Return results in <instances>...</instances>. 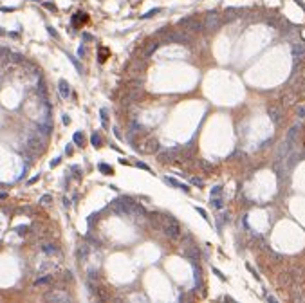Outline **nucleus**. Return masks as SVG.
<instances>
[{
  "label": "nucleus",
  "mask_w": 305,
  "mask_h": 303,
  "mask_svg": "<svg viewBox=\"0 0 305 303\" xmlns=\"http://www.w3.org/2000/svg\"><path fill=\"white\" fill-rule=\"evenodd\" d=\"M200 166L204 168V171H211L213 170V164H209L208 161H200Z\"/></svg>",
  "instance_id": "25"
},
{
  "label": "nucleus",
  "mask_w": 305,
  "mask_h": 303,
  "mask_svg": "<svg viewBox=\"0 0 305 303\" xmlns=\"http://www.w3.org/2000/svg\"><path fill=\"white\" fill-rule=\"evenodd\" d=\"M78 54H79V56H85V54H87V51L83 49V47H79V51H78Z\"/></svg>",
  "instance_id": "38"
},
{
  "label": "nucleus",
  "mask_w": 305,
  "mask_h": 303,
  "mask_svg": "<svg viewBox=\"0 0 305 303\" xmlns=\"http://www.w3.org/2000/svg\"><path fill=\"white\" fill-rule=\"evenodd\" d=\"M162 231H164V235L168 238H172V240H179L181 238V224L177 220H175L172 215H166V217H162Z\"/></svg>",
  "instance_id": "2"
},
{
  "label": "nucleus",
  "mask_w": 305,
  "mask_h": 303,
  "mask_svg": "<svg viewBox=\"0 0 305 303\" xmlns=\"http://www.w3.org/2000/svg\"><path fill=\"white\" fill-rule=\"evenodd\" d=\"M213 272H215L217 276H219V278H220V280H224V274H222V272L219 271V269H213Z\"/></svg>",
  "instance_id": "37"
},
{
  "label": "nucleus",
  "mask_w": 305,
  "mask_h": 303,
  "mask_svg": "<svg viewBox=\"0 0 305 303\" xmlns=\"http://www.w3.org/2000/svg\"><path fill=\"white\" fill-rule=\"evenodd\" d=\"M192 184H195V186H202L204 182H202V179H197V177H193V179H192Z\"/></svg>",
  "instance_id": "32"
},
{
  "label": "nucleus",
  "mask_w": 305,
  "mask_h": 303,
  "mask_svg": "<svg viewBox=\"0 0 305 303\" xmlns=\"http://www.w3.org/2000/svg\"><path fill=\"white\" fill-rule=\"evenodd\" d=\"M83 22H87V15H85V13H76L74 18H72V24L74 25H79V24H83Z\"/></svg>",
  "instance_id": "18"
},
{
  "label": "nucleus",
  "mask_w": 305,
  "mask_h": 303,
  "mask_svg": "<svg viewBox=\"0 0 305 303\" xmlns=\"http://www.w3.org/2000/svg\"><path fill=\"white\" fill-rule=\"evenodd\" d=\"M99 114H101V123H103V126H108V121H107V117H108V116H107V108H101Z\"/></svg>",
  "instance_id": "23"
},
{
  "label": "nucleus",
  "mask_w": 305,
  "mask_h": 303,
  "mask_svg": "<svg viewBox=\"0 0 305 303\" xmlns=\"http://www.w3.org/2000/svg\"><path fill=\"white\" fill-rule=\"evenodd\" d=\"M42 249H43L45 253H49V254H51V253H58V247L54 245V244H45Z\"/></svg>",
  "instance_id": "21"
},
{
  "label": "nucleus",
  "mask_w": 305,
  "mask_h": 303,
  "mask_svg": "<svg viewBox=\"0 0 305 303\" xmlns=\"http://www.w3.org/2000/svg\"><path fill=\"white\" fill-rule=\"evenodd\" d=\"M98 168H99V171H103L105 175H112V173H114V170H112V168L108 166V164H105V163H99Z\"/></svg>",
  "instance_id": "19"
},
{
  "label": "nucleus",
  "mask_w": 305,
  "mask_h": 303,
  "mask_svg": "<svg viewBox=\"0 0 305 303\" xmlns=\"http://www.w3.org/2000/svg\"><path fill=\"white\" fill-rule=\"evenodd\" d=\"M45 136L38 128L27 130L25 137H24V150L31 152V153H40L45 148Z\"/></svg>",
  "instance_id": "1"
},
{
  "label": "nucleus",
  "mask_w": 305,
  "mask_h": 303,
  "mask_svg": "<svg viewBox=\"0 0 305 303\" xmlns=\"http://www.w3.org/2000/svg\"><path fill=\"white\" fill-rule=\"evenodd\" d=\"M63 206H65V207H69V206H71V200H69V199H67V197L63 199Z\"/></svg>",
  "instance_id": "39"
},
{
  "label": "nucleus",
  "mask_w": 305,
  "mask_h": 303,
  "mask_svg": "<svg viewBox=\"0 0 305 303\" xmlns=\"http://www.w3.org/2000/svg\"><path fill=\"white\" fill-rule=\"evenodd\" d=\"M38 179H40V175H35V177H33V179H29V180H27V184H35L36 180H38Z\"/></svg>",
  "instance_id": "35"
},
{
  "label": "nucleus",
  "mask_w": 305,
  "mask_h": 303,
  "mask_svg": "<svg viewBox=\"0 0 305 303\" xmlns=\"http://www.w3.org/2000/svg\"><path fill=\"white\" fill-rule=\"evenodd\" d=\"M107 54H108L107 49H99V62H105V60H107Z\"/></svg>",
  "instance_id": "27"
},
{
  "label": "nucleus",
  "mask_w": 305,
  "mask_h": 303,
  "mask_svg": "<svg viewBox=\"0 0 305 303\" xmlns=\"http://www.w3.org/2000/svg\"><path fill=\"white\" fill-rule=\"evenodd\" d=\"M164 182L166 184H172V186H175V188H179V190H182V191H190V188L186 186V184H182L181 180H177V179H173V177H164Z\"/></svg>",
  "instance_id": "9"
},
{
  "label": "nucleus",
  "mask_w": 305,
  "mask_h": 303,
  "mask_svg": "<svg viewBox=\"0 0 305 303\" xmlns=\"http://www.w3.org/2000/svg\"><path fill=\"white\" fill-rule=\"evenodd\" d=\"M211 204H213V207H217V209H222V207H224V200H222V195L211 197Z\"/></svg>",
  "instance_id": "17"
},
{
  "label": "nucleus",
  "mask_w": 305,
  "mask_h": 303,
  "mask_svg": "<svg viewBox=\"0 0 305 303\" xmlns=\"http://www.w3.org/2000/svg\"><path fill=\"white\" fill-rule=\"evenodd\" d=\"M58 92H60V96H62L63 99L69 98V94H71V89H69V83L65 81V79H62V81L58 83Z\"/></svg>",
  "instance_id": "10"
},
{
  "label": "nucleus",
  "mask_w": 305,
  "mask_h": 303,
  "mask_svg": "<svg viewBox=\"0 0 305 303\" xmlns=\"http://www.w3.org/2000/svg\"><path fill=\"white\" fill-rule=\"evenodd\" d=\"M137 166H139V168H143V170H150V168H148L145 163H137Z\"/></svg>",
  "instance_id": "40"
},
{
  "label": "nucleus",
  "mask_w": 305,
  "mask_h": 303,
  "mask_svg": "<svg viewBox=\"0 0 305 303\" xmlns=\"http://www.w3.org/2000/svg\"><path fill=\"white\" fill-rule=\"evenodd\" d=\"M298 117H300V119H305V106H303V105L298 106Z\"/></svg>",
  "instance_id": "30"
},
{
  "label": "nucleus",
  "mask_w": 305,
  "mask_h": 303,
  "mask_svg": "<svg viewBox=\"0 0 305 303\" xmlns=\"http://www.w3.org/2000/svg\"><path fill=\"white\" fill-rule=\"evenodd\" d=\"M62 121H63V125H69L71 123V117L67 116V114H63V117H62Z\"/></svg>",
  "instance_id": "33"
},
{
  "label": "nucleus",
  "mask_w": 305,
  "mask_h": 303,
  "mask_svg": "<svg viewBox=\"0 0 305 303\" xmlns=\"http://www.w3.org/2000/svg\"><path fill=\"white\" fill-rule=\"evenodd\" d=\"M74 143H76V146H83V134H79V132H76L74 134Z\"/></svg>",
  "instance_id": "22"
},
{
  "label": "nucleus",
  "mask_w": 305,
  "mask_h": 303,
  "mask_svg": "<svg viewBox=\"0 0 305 303\" xmlns=\"http://www.w3.org/2000/svg\"><path fill=\"white\" fill-rule=\"evenodd\" d=\"M217 195H222V188L220 186H215L211 190V197H217Z\"/></svg>",
  "instance_id": "28"
},
{
  "label": "nucleus",
  "mask_w": 305,
  "mask_h": 303,
  "mask_svg": "<svg viewBox=\"0 0 305 303\" xmlns=\"http://www.w3.org/2000/svg\"><path fill=\"white\" fill-rule=\"evenodd\" d=\"M45 7H47V9H52V11H56V7H54V4H45Z\"/></svg>",
  "instance_id": "41"
},
{
  "label": "nucleus",
  "mask_w": 305,
  "mask_h": 303,
  "mask_svg": "<svg viewBox=\"0 0 305 303\" xmlns=\"http://www.w3.org/2000/svg\"><path fill=\"white\" fill-rule=\"evenodd\" d=\"M298 134H300V126L294 125V126H291V128H289L285 139H289V141H296V136H298Z\"/></svg>",
  "instance_id": "15"
},
{
  "label": "nucleus",
  "mask_w": 305,
  "mask_h": 303,
  "mask_svg": "<svg viewBox=\"0 0 305 303\" xmlns=\"http://www.w3.org/2000/svg\"><path fill=\"white\" fill-rule=\"evenodd\" d=\"M179 155H181V146H175V148H170V150H166V152H161L159 161L162 164H170L175 159H179Z\"/></svg>",
  "instance_id": "5"
},
{
  "label": "nucleus",
  "mask_w": 305,
  "mask_h": 303,
  "mask_svg": "<svg viewBox=\"0 0 305 303\" xmlns=\"http://www.w3.org/2000/svg\"><path fill=\"white\" fill-rule=\"evenodd\" d=\"M45 298H47V300H52V301H69V300H71L67 294H58V292H49Z\"/></svg>",
  "instance_id": "12"
},
{
  "label": "nucleus",
  "mask_w": 305,
  "mask_h": 303,
  "mask_svg": "<svg viewBox=\"0 0 305 303\" xmlns=\"http://www.w3.org/2000/svg\"><path fill=\"white\" fill-rule=\"evenodd\" d=\"M202 24H204V29H208V31H217V29L220 27L222 20H220V16L217 15L215 11H211V13H208V15H206V18L202 20Z\"/></svg>",
  "instance_id": "4"
},
{
  "label": "nucleus",
  "mask_w": 305,
  "mask_h": 303,
  "mask_svg": "<svg viewBox=\"0 0 305 303\" xmlns=\"http://www.w3.org/2000/svg\"><path fill=\"white\" fill-rule=\"evenodd\" d=\"M293 54H294V58H303L305 56V42L293 43Z\"/></svg>",
  "instance_id": "8"
},
{
  "label": "nucleus",
  "mask_w": 305,
  "mask_h": 303,
  "mask_svg": "<svg viewBox=\"0 0 305 303\" xmlns=\"http://www.w3.org/2000/svg\"><path fill=\"white\" fill-rule=\"evenodd\" d=\"M195 209H197V211H199V213L202 215V217H204V218L208 220V215H206V211H204V209H202V207H195Z\"/></svg>",
  "instance_id": "36"
},
{
  "label": "nucleus",
  "mask_w": 305,
  "mask_h": 303,
  "mask_svg": "<svg viewBox=\"0 0 305 303\" xmlns=\"http://www.w3.org/2000/svg\"><path fill=\"white\" fill-rule=\"evenodd\" d=\"M27 229H29L27 226H18V227H15V231H16L18 235H25V233H27Z\"/></svg>",
  "instance_id": "26"
},
{
  "label": "nucleus",
  "mask_w": 305,
  "mask_h": 303,
  "mask_svg": "<svg viewBox=\"0 0 305 303\" xmlns=\"http://www.w3.org/2000/svg\"><path fill=\"white\" fill-rule=\"evenodd\" d=\"M60 161H62V157H56V159H54V161H52V163H51V168H54V166H58V164H60Z\"/></svg>",
  "instance_id": "34"
},
{
  "label": "nucleus",
  "mask_w": 305,
  "mask_h": 303,
  "mask_svg": "<svg viewBox=\"0 0 305 303\" xmlns=\"http://www.w3.org/2000/svg\"><path fill=\"white\" fill-rule=\"evenodd\" d=\"M146 144H148V146H143V152H146V153H154V152L159 150V143H157L155 139H150Z\"/></svg>",
  "instance_id": "13"
},
{
  "label": "nucleus",
  "mask_w": 305,
  "mask_h": 303,
  "mask_svg": "<svg viewBox=\"0 0 305 303\" xmlns=\"http://www.w3.org/2000/svg\"><path fill=\"white\" fill-rule=\"evenodd\" d=\"M159 11H161V9H154V11H148L146 15H143V18H150V16H154V15H157Z\"/></svg>",
  "instance_id": "31"
},
{
  "label": "nucleus",
  "mask_w": 305,
  "mask_h": 303,
  "mask_svg": "<svg viewBox=\"0 0 305 303\" xmlns=\"http://www.w3.org/2000/svg\"><path fill=\"white\" fill-rule=\"evenodd\" d=\"M157 47H159V42H148V45H146V49H145V56L148 58V56H152L155 51H157Z\"/></svg>",
  "instance_id": "14"
},
{
  "label": "nucleus",
  "mask_w": 305,
  "mask_h": 303,
  "mask_svg": "<svg viewBox=\"0 0 305 303\" xmlns=\"http://www.w3.org/2000/svg\"><path fill=\"white\" fill-rule=\"evenodd\" d=\"M87 254H89V247L83 244V245L78 249V260H79V262H85V260H87Z\"/></svg>",
  "instance_id": "16"
},
{
  "label": "nucleus",
  "mask_w": 305,
  "mask_h": 303,
  "mask_svg": "<svg viewBox=\"0 0 305 303\" xmlns=\"http://www.w3.org/2000/svg\"><path fill=\"white\" fill-rule=\"evenodd\" d=\"M179 27H182L184 31L188 33H199L204 29V24H202V20H199L197 16H186V18H182L179 20Z\"/></svg>",
  "instance_id": "3"
},
{
  "label": "nucleus",
  "mask_w": 305,
  "mask_h": 303,
  "mask_svg": "<svg viewBox=\"0 0 305 303\" xmlns=\"http://www.w3.org/2000/svg\"><path fill=\"white\" fill-rule=\"evenodd\" d=\"M90 143H92V146H94V148H99V146H101V137L98 136V134H92Z\"/></svg>",
  "instance_id": "20"
},
{
  "label": "nucleus",
  "mask_w": 305,
  "mask_h": 303,
  "mask_svg": "<svg viewBox=\"0 0 305 303\" xmlns=\"http://www.w3.org/2000/svg\"><path fill=\"white\" fill-rule=\"evenodd\" d=\"M49 35H52V36H58V33H56V31H54L52 27H49Z\"/></svg>",
  "instance_id": "42"
},
{
  "label": "nucleus",
  "mask_w": 305,
  "mask_h": 303,
  "mask_svg": "<svg viewBox=\"0 0 305 303\" xmlns=\"http://www.w3.org/2000/svg\"><path fill=\"white\" fill-rule=\"evenodd\" d=\"M11 56H13L11 60H13V62H15V63H22V62H24V58H22V54H11Z\"/></svg>",
  "instance_id": "29"
},
{
  "label": "nucleus",
  "mask_w": 305,
  "mask_h": 303,
  "mask_svg": "<svg viewBox=\"0 0 305 303\" xmlns=\"http://www.w3.org/2000/svg\"><path fill=\"white\" fill-rule=\"evenodd\" d=\"M269 117L273 119V123L274 125H280V121H282V108H278V106H269Z\"/></svg>",
  "instance_id": "7"
},
{
  "label": "nucleus",
  "mask_w": 305,
  "mask_h": 303,
  "mask_svg": "<svg viewBox=\"0 0 305 303\" xmlns=\"http://www.w3.org/2000/svg\"><path fill=\"white\" fill-rule=\"evenodd\" d=\"M52 280H54V276H52V272L51 274H43L42 278H38L36 281H35V287H42V285H49V283H52Z\"/></svg>",
  "instance_id": "11"
},
{
  "label": "nucleus",
  "mask_w": 305,
  "mask_h": 303,
  "mask_svg": "<svg viewBox=\"0 0 305 303\" xmlns=\"http://www.w3.org/2000/svg\"><path fill=\"white\" fill-rule=\"evenodd\" d=\"M51 200H52V197H51V195H43V197L40 199L38 202H40V204H43V206H47V204H49Z\"/></svg>",
  "instance_id": "24"
},
{
  "label": "nucleus",
  "mask_w": 305,
  "mask_h": 303,
  "mask_svg": "<svg viewBox=\"0 0 305 303\" xmlns=\"http://www.w3.org/2000/svg\"><path fill=\"white\" fill-rule=\"evenodd\" d=\"M166 42H175V43H184V45H190L193 42V38L188 35V33H182V31H175L172 35L166 36Z\"/></svg>",
  "instance_id": "6"
}]
</instances>
